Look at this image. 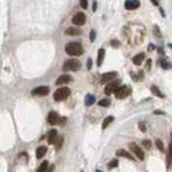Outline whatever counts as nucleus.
Segmentation results:
<instances>
[{
    "label": "nucleus",
    "instance_id": "5",
    "mask_svg": "<svg viewBox=\"0 0 172 172\" xmlns=\"http://www.w3.org/2000/svg\"><path fill=\"white\" fill-rule=\"evenodd\" d=\"M128 147H129V151L133 153L134 156H137L140 160L144 159V152H143V149H141V148L139 147L136 143H129V145H128Z\"/></svg>",
    "mask_w": 172,
    "mask_h": 172
},
{
    "label": "nucleus",
    "instance_id": "2",
    "mask_svg": "<svg viewBox=\"0 0 172 172\" xmlns=\"http://www.w3.org/2000/svg\"><path fill=\"white\" fill-rule=\"evenodd\" d=\"M81 67V62L77 61V59H69V61H66L63 63V71H75L78 70Z\"/></svg>",
    "mask_w": 172,
    "mask_h": 172
},
{
    "label": "nucleus",
    "instance_id": "16",
    "mask_svg": "<svg viewBox=\"0 0 172 172\" xmlns=\"http://www.w3.org/2000/svg\"><path fill=\"white\" fill-rule=\"evenodd\" d=\"M66 34L67 35H81V30L80 28H77V27H70V28H67L66 30Z\"/></svg>",
    "mask_w": 172,
    "mask_h": 172
},
{
    "label": "nucleus",
    "instance_id": "6",
    "mask_svg": "<svg viewBox=\"0 0 172 172\" xmlns=\"http://www.w3.org/2000/svg\"><path fill=\"white\" fill-rule=\"evenodd\" d=\"M31 93L34 96L43 97V96H47L48 93H50V89H48V86H38V87H35Z\"/></svg>",
    "mask_w": 172,
    "mask_h": 172
},
{
    "label": "nucleus",
    "instance_id": "21",
    "mask_svg": "<svg viewBox=\"0 0 172 172\" xmlns=\"http://www.w3.org/2000/svg\"><path fill=\"white\" fill-rule=\"evenodd\" d=\"M113 121V117L112 116H109V117H106L105 120H104V122H102V129H106V127H108L110 122Z\"/></svg>",
    "mask_w": 172,
    "mask_h": 172
},
{
    "label": "nucleus",
    "instance_id": "9",
    "mask_svg": "<svg viewBox=\"0 0 172 172\" xmlns=\"http://www.w3.org/2000/svg\"><path fill=\"white\" fill-rule=\"evenodd\" d=\"M140 7V1L139 0H127L125 1V8L127 10H136Z\"/></svg>",
    "mask_w": 172,
    "mask_h": 172
},
{
    "label": "nucleus",
    "instance_id": "10",
    "mask_svg": "<svg viewBox=\"0 0 172 172\" xmlns=\"http://www.w3.org/2000/svg\"><path fill=\"white\" fill-rule=\"evenodd\" d=\"M47 121H48V124H51V125L58 124V121H59V116H58L57 112H50V113H48Z\"/></svg>",
    "mask_w": 172,
    "mask_h": 172
},
{
    "label": "nucleus",
    "instance_id": "27",
    "mask_svg": "<svg viewBox=\"0 0 172 172\" xmlns=\"http://www.w3.org/2000/svg\"><path fill=\"white\" fill-rule=\"evenodd\" d=\"M117 164H118V161H117V160H112V161H110V164H109V168H114V167L116 166H117Z\"/></svg>",
    "mask_w": 172,
    "mask_h": 172
},
{
    "label": "nucleus",
    "instance_id": "20",
    "mask_svg": "<svg viewBox=\"0 0 172 172\" xmlns=\"http://www.w3.org/2000/svg\"><path fill=\"white\" fill-rule=\"evenodd\" d=\"M151 92H152V93H155V94H156L157 97H160V98H163V97H164V94H163V93L160 92L159 89H157L156 86H151Z\"/></svg>",
    "mask_w": 172,
    "mask_h": 172
},
{
    "label": "nucleus",
    "instance_id": "22",
    "mask_svg": "<svg viewBox=\"0 0 172 172\" xmlns=\"http://www.w3.org/2000/svg\"><path fill=\"white\" fill-rule=\"evenodd\" d=\"M62 143H63V137L62 136H59V137H57V139H55V141H54V144H55V147L58 148V149H59V148L62 147Z\"/></svg>",
    "mask_w": 172,
    "mask_h": 172
},
{
    "label": "nucleus",
    "instance_id": "23",
    "mask_svg": "<svg viewBox=\"0 0 172 172\" xmlns=\"http://www.w3.org/2000/svg\"><path fill=\"white\" fill-rule=\"evenodd\" d=\"M98 105L100 106H109V105H110V100H109V98L100 100V101H98Z\"/></svg>",
    "mask_w": 172,
    "mask_h": 172
},
{
    "label": "nucleus",
    "instance_id": "31",
    "mask_svg": "<svg viewBox=\"0 0 172 172\" xmlns=\"http://www.w3.org/2000/svg\"><path fill=\"white\" fill-rule=\"evenodd\" d=\"M112 45H113V47H118V46H120V43H118L117 41H113V42H112Z\"/></svg>",
    "mask_w": 172,
    "mask_h": 172
},
{
    "label": "nucleus",
    "instance_id": "32",
    "mask_svg": "<svg viewBox=\"0 0 172 172\" xmlns=\"http://www.w3.org/2000/svg\"><path fill=\"white\" fill-rule=\"evenodd\" d=\"M87 67H89V69H92V59H89V61H87Z\"/></svg>",
    "mask_w": 172,
    "mask_h": 172
},
{
    "label": "nucleus",
    "instance_id": "1",
    "mask_svg": "<svg viewBox=\"0 0 172 172\" xmlns=\"http://www.w3.org/2000/svg\"><path fill=\"white\" fill-rule=\"evenodd\" d=\"M66 53L71 57H80L83 53V47L80 42H70L66 46Z\"/></svg>",
    "mask_w": 172,
    "mask_h": 172
},
{
    "label": "nucleus",
    "instance_id": "28",
    "mask_svg": "<svg viewBox=\"0 0 172 172\" xmlns=\"http://www.w3.org/2000/svg\"><path fill=\"white\" fill-rule=\"evenodd\" d=\"M139 128L141 129V132H145V131H147V129H145V124H144V122H140V124H139Z\"/></svg>",
    "mask_w": 172,
    "mask_h": 172
},
{
    "label": "nucleus",
    "instance_id": "24",
    "mask_svg": "<svg viewBox=\"0 0 172 172\" xmlns=\"http://www.w3.org/2000/svg\"><path fill=\"white\" fill-rule=\"evenodd\" d=\"M47 166H48V161H43L41 164V167L38 168V172H45L47 169Z\"/></svg>",
    "mask_w": 172,
    "mask_h": 172
},
{
    "label": "nucleus",
    "instance_id": "19",
    "mask_svg": "<svg viewBox=\"0 0 172 172\" xmlns=\"http://www.w3.org/2000/svg\"><path fill=\"white\" fill-rule=\"evenodd\" d=\"M94 101H96V98H94V96H92V94H89V96L86 97V100H85V104L87 106H90V105H93L94 104Z\"/></svg>",
    "mask_w": 172,
    "mask_h": 172
},
{
    "label": "nucleus",
    "instance_id": "17",
    "mask_svg": "<svg viewBox=\"0 0 172 172\" xmlns=\"http://www.w3.org/2000/svg\"><path fill=\"white\" fill-rule=\"evenodd\" d=\"M46 153H47V147H39L38 149H36V157H38V159H42Z\"/></svg>",
    "mask_w": 172,
    "mask_h": 172
},
{
    "label": "nucleus",
    "instance_id": "26",
    "mask_svg": "<svg viewBox=\"0 0 172 172\" xmlns=\"http://www.w3.org/2000/svg\"><path fill=\"white\" fill-rule=\"evenodd\" d=\"M143 145H144V148H147V149H151V147H152V144L148 140H143Z\"/></svg>",
    "mask_w": 172,
    "mask_h": 172
},
{
    "label": "nucleus",
    "instance_id": "4",
    "mask_svg": "<svg viewBox=\"0 0 172 172\" xmlns=\"http://www.w3.org/2000/svg\"><path fill=\"white\" fill-rule=\"evenodd\" d=\"M129 93H131V89H129L128 86H118L117 89L114 90L116 97H117V98H120V100L128 97V96H129Z\"/></svg>",
    "mask_w": 172,
    "mask_h": 172
},
{
    "label": "nucleus",
    "instance_id": "7",
    "mask_svg": "<svg viewBox=\"0 0 172 172\" xmlns=\"http://www.w3.org/2000/svg\"><path fill=\"white\" fill-rule=\"evenodd\" d=\"M85 22H86V16L83 12H77L75 15L73 16V23L75 26H82Z\"/></svg>",
    "mask_w": 172,
    "mask_h": 172
},
{
    "label": "nucleus",
    "instance_id": "15",
    "mask_svg": "<svg viewBox=\"0 0 172 172\" xmlns=\"http://www.w3.org/2000/svg\"><path fill=\"white\" fill-rule=\"evenodd\" d=\"M55 139H57V131H55V129H53V131H50V132H48V134H47L48 144H54Z\"/></svg>",
    "mask_w": 172,
    "mask_h": 172
},
{
    "label": "nucleus",
    "instance_id": "30",
    "mask_svg": "<svg viewBox=\"0 0 172 172\" xmlns=\"http://www.w3.org/2000/svg\"><path fill=\"white\" fill-rule=\"evenodd\" d=\"M94 39H96V31H92L90 32V41H94Z\"/></svg>",
    "mask_w": 172,
    "mask_h": 172
},
{
    "label": "nucleus",
    "instance_id": "11",
    "mask_svg": "<svg viewBox=\"0 0 172 172\" xmlns=\"http://www.w3.org/2000/svg\"><path fill=\"white\" fill-rule=\"evenodd\" d=\"M73 81V78H71L70 75H67V74H63V75H61L59 78L57 80V85L61 86V85H66V83L71 82Z\"/></svg>",
    "mask_w": 172,
    "mask_h": 172
},
{
    "label": "nucleus",
    "instance_id": "29",
    "mask_svg": "<svg viewBox=\"0 0 172 172\" xmlns=\"http://www.w3.org/2000/svg\"><path fill=\"white\" fill-rule=\"evenodd\" d=\"M81 7H82V8H86V7H87V0H81Z\"/></svg>",
    "mask_w": 172,
    "mask_h": 172
},
{
    "label": "nucleus",
    "instance_id": "33",
    "mask_svg": "<svg viewBox=\"0 0 172 172\" xmlns=\"http://www.w3.org/2000/svg\"><path fill=\"white\" fill-rule=\"evenodd\" d=\"M151 1H152V3L155 4V6H157V0H151Z\"/></svg>",
    "mask_w": 172,
    "mask_h": 172
},
{
    "label": "nucleus",
    "instance_id": "8",
    "mask_svg": "<svg viewBox=\"0 0 172 172\" xmlns=\"http://www.w3.org/2000/svg\"><path fill=\"white\" fill-rule=\"evenodd\" d=\"M118 86H120V81L114 80L113 82H110L108 86H106L104 92H105V94H106V96H109V94H112V93H114V90L117 89Z\"/></svg>",
    "mask_w": 172,
    "mask_h": 172
},
{
    "label": "nucleus",
    "instance_id": "3",
    "mask_svg": "<svg viewBox=\"0 0 172 172\" xmlns=\"http://www.w3.org/2000/svg\"><path fill=\"white\" fill-rule=\"evenodd\" d=\"M69 96H70V89L65 86V87H59V89L54 93V100L55 101H63V100H66Z\"/></svg>",
    "mask_w": 172,
    "mask_h": 172
},
{
    "label": "nucleus",
    "instance_id": "13",
    "mask_svg": "<svg viewBox=\"0 0 172 172\" xmlns=\"http://www.w3.org/2000/svg\"><path fill=\"white\" fill-rule=\"evenodd\" d=\"M116 77H117V73L116 71H110V73H105L102 74V81H112V80H116Z\"/></svg>",
    "mask_w": 172,
    "mask_h": 172
},
{
    "label": "nucleus",
    "instance_id": "14",
    "mask_svg": "<svg viewBox=\"0 0 172 172\" xmlns=\"http://www.w3.org/2000/svg\"><path fill=\"white\" fill-rule=\"evenodd\" d=\"M144 59H145V54H143V53H141V54H137L136 57L133 58V63L137 65V66H140V65L143 63Z\"/></svg>",
    "mask_w": 172,
    "mask_h": 172
},
{
    "label": "nucleus",
    "instance_id": "18",
    "mask_svg": "<svg viewBox=\"0 0 172 172\" xmlns=\"http://www.w3.org/2000/svg\"><path fill=\"white\" fill-rule=\"evenodd\" d=\"M104 57H105V50H104V48H100L98 50V59H97V66H101L102 65Z\"/></svg>",
    "mask_w": 172,
    "mask_h": 172
},
{
    "label": "nucleus",
    "instance_id": "12",
    "mask_svg": "<svg viewBox=\"0 0 172 172\" xmlns=\"http://www.w3.org/2000/svg\"><path fill=\"white\" fill-rule=\"evenodd\" d=\"M116 155H117L118 157H125V159L128 160H133V156H132L131 152H128V151H124V149H120L116 152Z\"/></svg>",
    "mask_w": 172,
    "mask_h": 172
},
{
    "label": "nucleus",
    "instance_id": "25",
    "mask_svg": "<svg viewBox=\"0 0 172 172\" xmlns=\"http://www.w3.org/2000/svg\"><path fill=\"white\" fill-rule=\"evenodd\" d=\"M156 147L159 151H164V145H163L161 140H156Z\"/></svg>",
    "mask_w": 172,
    "mask_h": 172
}]
</instances>
